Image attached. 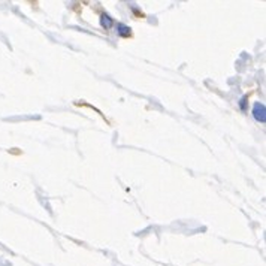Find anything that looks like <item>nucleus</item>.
<instances>
[]
</instances>
